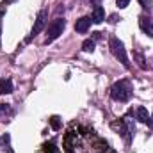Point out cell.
<instances>
[{"label":"cell","instance_id":"obj_8","mask_svg":"<svg viewBox=\"0 0 153 153\" xmlns=\"http://www.w3.org/2000/svg\"><path fill=\"white\" fill-rule=\"evenodd\" d=\"M13 93V82L11 78H2L0 80V94H11Z\"/></svg>","mask_w":153,"mask_h":153},{"label":"cell","instance_id":"obj_14","mask_svg":"<svg viewBox=\"0 0 153 153\" xmlns=\"http://www.w3.org/2000/svg\"><path fill=\"white\" fill-rule=\"evenodd\" d=\"M50 125H52V128H53V130H59V128H61V121H59V117H57V116H53V117L50 119Z\"/></svg>","mask_w":153,"mask_h":153},{"label":"cell","instance_id":"obj_2","mask_svg":"<svg viewBox=\"0 0 153 153\" xmlns=\"http://www.w3.org/2000/svg\"><path fill=\"white\" fill-rule=\"evenodd\" d=\"M109 46H111V52L116 59L125 66V68H130V62H128V55H126V50H125V45L119 41L117 38H111L109 41Z\"/></svg>","mask_w":153,"mask_h":153},{"label":"cell","instance_id":"obj_17","mask_svg":"<svg viewBox=\"0 0 153 153\" xmlns=\"http://www.w3.org/2000/svg\"><path fill=\"white\" fill-rule=\"evenodd\" d=\"M141 2V5L144 7V9H150L152 7V0H139Z\"/></svg>","mask_w":153,"mask_h":153},{"label":"cell","instance_id":"obj_7","mask_svg":"<svg viewBox=\"0 0 153 153\" xmlns=\"http://www.w3.org/2000/svg\"><path fill=\"white\" fill-rule=\"evenodd\" d=\"M13 114H14V111H13V107L9 103H0V121L9 119Z\"/></svg>","mask_w":153,"mask_h":153},{"label":"cell","instance_id":"obj_13","mask_svg":"<svg viewBox=\"0 0 153 153\" xmlns=\"http://www.w3.org/2000/svg\"><path fill=\"white\" fill-rule=\"evenodd\" d=\"M82 50H84V52H93V50H94V41H93V39H85L84 45H82Z\"/></svg>","mask_w":153,"mask_h":153},{"label":"cell","instance_id":"obj_16","mask_svg":"<svg viewBox=\"0 0 153 153\" xmlns=\"http://www.w3.org/2000/svg\"><path fill=\"white\" fill-rule=\"evenodd\" d=\"M128 4H130V0H117V7L119 9H125Z\"/></svg>","mask_w":153,"mask_h":153},{"label":"cell","instance_id":"obj_18","mask_svg":"<svg viewBox=\"0 0 153 153\" xmlns=\"http://www.w3.org/2000/svg\"><path fill=\"white\" fill-rule=\"evenodd\" d=\"M0 36H2V11H0Z\"/></svg>","mask_w":153,"mask_h":153},{"label":"cell","instance_id":"obj_10","mask_svg":"<svg viewBox=\"0 0 153 153\" xmlns=\"http://www.w3.org/2000/svg\"><path fill=\"white\" fill-rule=\"evenodd\" d=\"M135 114H137V119H139L141 123H152V116L148 114V111H146L144 107H137Z\"/></svg>","mask_w":153,"mask_h":153},{"label":"cell","instance_id":"obj_4","mask_svg":"<svg viewBox=\"0 0 153 153\" xmlns=\"http://www.w3.org/2000/svg\"><path fill=\"white\" fill-rule=\"evenodd\" d=\"M46 16H48V13L43 9V11H39L38 18H36V23H34V27H32V32H30V38L27 39V41H30L32 38H36L39 32L45 29V25H46Z\"/></svg>","mask_w":153,"mask_h":153},{"label":"cell","instance_id":"obj_6","mask_svg":"<svg viewBox=\"0 0 153 153\" xmlns=\"http://www.w3.org/2000/svg\"><path fill=\"white\" fill-rule=\"evenodd\" d=\"M89 27H91V18H87V16H84V18L76 20V23H75V30H76V32H80V34L87 32V30H89Z\"/></svg>","mask_w":153,"mask_h":153},{"label":"cell","instance_id":"obj_3","mask_svg":"<svg viewBox=\"0 0 153 153\" xmlns=\"http://www.w3.org/2000/svg\"><path fill=\"white\" fill-rule=\"evenodd\" d=\"M64 29H66V20H62V18H55V20L48 25V32H46V41H45V43L48 45V43L55 41V39L64 32Z\"/></svg>","mask_w":153,"mask_h":153},{"label":"cell","instance_id":"obj_11","mask_svg":"<svg viewBox=\"0 0 153 153\" xmlns=\"http://www.w3.org/2000/svg\"><path fill=\"white\" fill-rule=\"evenodd\" d=\"M134 59H135V62H137V66H139L141 70H148L146 59H144V55H143L141 50H135V52H134Z\"/></svg>","mask_w":153,"mask_h":153},{"label":"cell","instance_id":"obj_1","mask_svg":"<svg viewBox=\"0 0 153 153\" xmlns=\"http://www.w3.org/2000/svg\"><path fill=\"white\" fill-rule=\"evenodd\" d=\"M134 94V87L130 84V80L123 78V80H117L114 85L111 87V96L114 98L116 102H128Z\"/></svg>","mask_w":153,"mask_h":153},{"label":"cell","instance_id":"obj_12","mask_svg":"<svg viewBox=\"0 0 153 153\" xmlns=\"http://www.w3.org/2000/svg\"><path fill=\"white\" fill-rule=\"evenodd\" d=\"M0 144L5 146V150L9 153H13V150H11V135H9V134H4V135L0 137Z\"/></svg>","mask_w":153,"mask_h":153},{"label":"cell","instance_id":"obj_19","mask_svg":"<svg viewBox=\"0 0 153 153\" xmlns=\"http://www.w3.org/2000/svg\"><path fill=\"white\" fill-rule=\"evenodd\" d=\"M152 119H153V117H152Z\"/></svg>","mask_w":153,"mask_h":153},{"label":"cell","instance_id":"obj_9","mask_svg":"<svg viewBox=\"0 0 153 153\" xmlns=\"http://www.w3.org/2000/svg\"><path fill=\"white\" fill-rule=\"evenodd\" d=\"M94 23H102L103 20H105V11H103V7H100V5H96L94 7V11H93V18H91Z\"/></svg>","mask_w":153,"mask_h":153},{"label":"cell","instance_id":"obj_15","mask_svg":"<svg viewBox=\"0 0 153 153\" xmlns=\"http://www.w3.org/2000/svg\"><path fill=\"white\" fill-rule=\"evenodd\" d=\"M45 152L46 153H57V148L53 144H45Z\"/></svg>","mask_w":153,"mask_h":153},{"label":"cell","instance_id":"obj_5","mask_svg":"<svg viewBox=\"0 0 153 153\" xmlns=\"http://www.w3.org/2000/svg\"><path fill=\"white\" fill-rule=\"evenodd\" d=\"M139 27H141V30L148 36V38H153V22L148 18V16H141L139 18Z\"/></svg>","mask_w":153,"mask_h":153}]
</instances>
